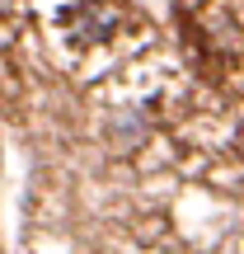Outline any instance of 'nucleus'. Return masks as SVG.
<instances>
[{"label": "nucleus", "mask_w": 244, "mask_h": 254, "mask_svg": "<svg viewBox=\"0 0 244 254\" xmlns=\"http://www.w3.org/2000/svg\"><path fill=\"white\" fill-rule=\"evenodd\" d=\"M0 14H5V0H0Z\"/></svg>", "instance_id": "1"}]
</instances>
